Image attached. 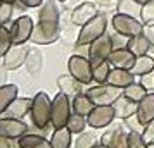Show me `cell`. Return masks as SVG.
<instances>
[{
	"mask_svg": "<svg viewBox=\"0 0 154 148\" xmlns=\"http://www.w3.org/2000/svg\"><path fill=\"white\" fill-rule=\"evenodd\" d=\"M26 69L31 76H36L43 67V55L38 52V50H29V55L26 59Z\"/></svg>",
	"mask_w": 154,
	"mask_h": 148,
	"instance_id": "cell-28",
	"label": "cell"
},
{
	"mask_svg": "<svg viewBox=\"0 0 154 148\" xmlns=\"http://www.w3.org/2000/svg\"><path fill=\"white\" fill-rule=\"evenodd\" d=\"M135 83V74L128 69H116L112 67L109 72V78H107V85L116 86L119 90H125L128 85Z\"/></svg>",
	"mask_w": 154,
	"mask_h": 148,
	"instance_id": "cell-18",
	"label": "cell"
},
{
	"mask_svg": "<svg viewBox=\"0 0 154 148\" xmlns=\"http://www.w3.org/2000/svg\"><path fill=\"white\" fill-rule=\"evenodd\" d=\"M19 2L28 9H36V7H42L45 0H19Z\"/></svg>",
	"mask_w": 154,
	"mask_h": 148,
	"instance_id": "cell-42",
	"label": "cell"
},
{
	"mask_svg": "<svg viewBox=\"0 0 154 148\" xmlns=\"http://www.w3.org/2000/svg\"><path fill=\"white\" fill-rule=\"evenodd\" d=\"M112 29L119 33V35L126 36V38H133V36H139L144 33V22L139 21V17H133V16H126V14H116L112 16L111 19Z\"/></svg>",
	"mask_w": 154,
	"mask_h": 148,
	"instance_id": "cell-6",
	"label": "cell"
},
{
	"mask_svg": "<svg viewBox=\"0 0 154 148\" xmlns=\"http://www.w3.org/2000/svg\"><path fill=\"white\" fill-rule=\"evenodd\" d=\"M125 124L128 126V129L130 131H137V133H144V126L139 122V119H137V115H132V117H128V119L125 120Z\"/></svg>",
	"mask_w": 154,
	"mask_h": 148,
	"instance_id": "cell-39",
	"label": "cell"
},
{
	"mask_svg": "<svg viewBox=\"0 0 154 148\" xmlns=\"http://www.w3.org/2000/svg\"><path fill=\"white\" fill-rule=\"evenodd\" d=\"M112 50H114V47H112L111 35H104L94 43H90L88 45V59H90L92 65H97V64L109 60Z\"/></svg>",
	"mask_w": 154,
	"mask_h": 148,
	"instance_id": "cell-8",
	"label": "cell"
},
{
	"mask_svg": "<svg viewBox=\"0 0 154 148\" xmlns=\"http://www.w3.org/2000/svg\"><path fill=\"white\" fill-rule=\"evenodd\" d=\"M140 83L146 86L147 91H154V72H149L146 76H142L140 78Z\"/></svg>",
	"mask_w": 154,
	"mask_h": 148,
	"instance_id": "cell-41",
	"label": "cell"
},
{
	"mask_svg": "<svg viewBox=\"0 0 154 148\" xmlns=\"http://www.w3.org/2000/svg\"><path fill=\"white\" fill-rule=\"evenodd\" d=\"M147 148H154V145H149V147H147Z\"/></svg>",
	"mask_w": 154,
	"mask_h": 148,
	"instance_id": "cell-48",
	"label": "cell"
},
{
	"mask_svg": "<svg viewBox=\"0 0 154 148\" xmlns=\"http://www.w3.org/2000/svg\"><path fill=\"white\" fill-rule=\"evenodd\" d=\"M135 2H137L139 5H146L147 2H151V0H135Z\"/></svg>",
	"mask_w": 154,
	"mask_h": 148,
	"instance_id": "cell-45",
	"label": "cell"
},
{
	"mask_svg": "<svg viewBox=\"0 0 154 148\" xmlns=\"http://www.w3.org/2000/svg\"><path fill=\"white\" fill-rule=\"evenodd\" d=\"M142 136H144V140H146L147 145H154V120L152 122H149V124L144 127Z\"/></svg>",
	"mask_w": 154,
	"mask_h": 148,
	"instance_id": "cell-40",
	"label": "cell"
},
{
	"mask_svg": "<svg viewBox=\"0 0 154 148\" xmlns=\"http://www.w3.org/2000/svg\"><path fill=\"white\" fill-rule=\"evenodd\" d=\"M57 2H66V0H57Z\"/></svg>",
	"mask_w": 154,
	"mask_h": 148,
	"instance_id": "cell-50",
	"label": "cell"
},
{
	"mask_svg": "<svg viewBox=\"0 0 154 148\" xmlns=\"http://www.w3.org/2000/svg\"><path fill=\"white\" fill-rule=\"evenodd\" d=\"M68 71L73 78L80 81L82 85H90L94 83V65H92L90 59L83 55H75L69 57L68 60Z\"/></svg>",
	"mask_w": 154,
	"mask_h": 148,
	"instance_id": "cell-5",
	"label": "cell"
},
{
	"mask_svg": "<svg viewBox=\"0 0 154 148\" xmlns=\"http://www.w3.org/2000/svg\"><path fill=\"white\" fill-rule=\"evenodd\" d=\"M2 2H7V4H16V2H19V0H2Z\"/></svg>",
	"mask_w": 154,
	"mask_h": 148,
	"instance_id": "cell-46",
	"label": "cell"
},
{
	"mask_svg": "<svg viewBox=\"0 0 154 148\" xmlns=\"http://www.w3.org/2000/svg\"><path fill=\"white\" fill-rule=\"evenodd\" d=\"M132 72L135 74V78H142L149 72H154V57H151L149 54L142 57H137V62L133 65Z\"/></svg>",
	"mask_w": 154,
	"mask_h": 148,
	"instance_id": "cell-24",
	"label": "cell"
},
{
	"mask_svg": "<svg viewBox=\"0 0 154 148\" xmlns=\"http://www.w3.org/2000/svg\"><path fill=\"white\" fill-rule=\"evenodd\" d=\"M151 50H152V52H154V43H152V48H151Z\"/></svg>",
	"mask_w": 154,
	"mask_h": 148,
	"instance_id": "cell-49",
	"label": "cell"
},
{
	"mask_svg": "<svg viewBox=\"0 0 154 148\" xmlns=\"http://www.w3.org/2000/svg\"><path fill=\"white\" fill-rule=\"evenodd\" d=\"M114 119H116V110L112 105H95V109L87 117V122L94 129H102V127L111 126Z\"/></svg>",
	"mask_w": 154,
	"mask_h": 148,
	"instance_id": "cell-10",
	"label": "cell"
},
{
	"mask_svg": "<svg viewBox=\"0 0 154 148\" xmlns=\"http://www.w3.org/2000/svg\"><path fill=\"white\" fill-rule=\"evenodd\" d=\"M71 103H73V112L78 115H83V117H88L90 112L95 109V103L90 100L87 93H80L76 97H73Z\"/></svg>",
	"mask_w": 154,
	"mask_h": 148,
	"instance_id": "cell-22",
	"label": "cell"
},
{
	"mask_svg": "<svg viewBox=\"0 0 154 148\" xmlns=\"http://www.w3.org/2000/svg\"><path fill=\"white\" fill-rule=\"evenodd\" d=\"M111 38H112V47H114V50H118V48H126V45H128V40H130V38H126V36L119 35V33H116V31H114V35H111Z\"/></svg>",
	"mask_w": 154,
	"mask_h": 148,
	"instance_id": "cell-38",
	"label": "cell"
},
{
	"mask_svg": "<svg viewBox=\"0 0 154 148\" xmlns=\"http://www.w3.org/2000/svg\"><path fill=\"white\" fill-rule=\"evenodd\" d=\"M33 29H35V22L29 16H19L17 19H14L9 28L14 45H24L26 42H29Z\"/></svg>",
	"mask_w": 154,
	"mask_h": 148,
	"instance_id": "cell-9",
	"label": "cell"
},
{
	"mask_svg": "<svg viewBox=\"0 0 154 148\" xmlns=\"http://www.w3.org/2000/svg\"><path fill=\"white\" fill-rule=\"evenodd\" d=\"M147 90H146V86L142 85V83H132V85H128L123 90V97H126V98H130L132 102H135V103H139L140 100H144L146 98V95H147Z\"/></svg>",
	"mask_w": 154,
	"mask_h": 148,
	"instance_id": "cell-27",
	"label": "cell"
},
{
	"mask_svg": "<svg viewBox=\"0 0 154 148\" xmlns=\"http://www.w3.org/2000/svg\"><path fill=\"white\" fill-rule=\"evenodd\" d=\"M17 147L21 148H52L50 140H45L40 134H24L21 140H17Z\"/></svg>",
	"mask_w": 154,
	"mask_h": 148,
	"instance_id": "cell-23",
	"label": "cell"
},
{
	"mask_svg": "<svg viewBox=\"0 0 154 148\" xmlns=\"http://www.w3.org/2000/svg\"><path fill=\"white\" fill-rule=\"evenodd\" d=\"M12 47H14V42H12L11 31L7 26H2L0 28V55L4 57Z\"/></svg>",
	"mask_w": 154,
	"mask_h": 148,
	"instance_id": "cell-35",
	"label": "cell"
},
{
	"mask_svg": "<svg viewBox=\"0 0 154 148\" xmlns=\"http://www.w3.org/2000/svg\"><path fill=\"white\" fill-rule=\"evenodd\" d=\"M57 86H59V91L64 93V95H68V97H76L80 95L82 91V83L76 81V79L73 78L71 74H63V76H59L57 78Z\"/></svg>",
	"mask_w": 154,
	"mask_h": 148,
	"instance_id": "cell-21",
	"label": "cell"
},
{
	"mask_svg": "<svg viewBox=\"0 0 154 148\" xmlns=\"http://www.w3.org/2000/svg\"><path fill=\"white\" fill-rule=\"evenodd\" d=\"M16 98H17V86L2 85V88H0V114L5 112Z\"/></svg>",
	"mask_w": 154,
	"mask_h": 148,
	"instance_id": "cell-25",
	"label": "cell"
},
{
	"mask_svg": "<svg viewBox=\"0 0 154 148\" xmlns=\"http://www.w3.org/2000/svg\"><path fill=\"white\" fill-rule=\"evenodd\" d=\"M118 12L126 16H133V17H140V9L142 5H139L135 0H119L118 2Z\"/></svg>",
	"mask_w": 154,
	"mask_h": 148,
	"instance_id": "cell-32",
	"label": "cell"
},
{
	"mask_svg": "<svg viewBox=\"0 0 154 148\" xmlns=\"http://www.w3.org/2000/svg\"><path fill=\"white\" fill-rule=\"evenodd\" d=\"M59 40V36L49 35L47 31H43L40 24H35V29H33V35H31V40L29 42L35 43V45H50V43H56Z\"/></svg>",
	"mask_w": 154,
	"mask_h": 148,
	"instance_id": "cell-29",
	"label": "cell"
},
{
	"mask_svg": "<svg viewBox=\"0 0 154 148\" xmlns=\"http://www.w3.org/2000/svg\"><path fill=\"white\" fill-rule=\"evenodd\" d=\"M109 62L116 69L132 71L135 62H137V55H133L128 48H118V50H112L111 57H109Z\"/></svg>",
	"mask_w": 154,
	"mask_h": 148,
	"instance_id": "cell-16",
	"label": "cell"
},
{
	"mask_svg": "<svg viewBox=\"0 0 154 148\" xmlns=\"http://www.w3.org/2000/svg\"><path fill=\"white\" fill-rule=\"evenodd\" d=\"M85 93L90 97V100L95 105H112V103L123 95V90H119L116 86H111V85L106 83V85L92 86V88H88Z\"/></svg>",
	"mask_w": 154,
	"mask_h": 148,
	"instance_id": "cell-7",
	"label": "cell"
},
{
	"mask_svg": "<svg viewBox=\"0 0 154 148\" xmlns=\"http://www.w3.org/2000/svg\"><path fill=\"white\" fill-rule=\"evenodd\" d=\"M19 148H21V147H19Z\"/></svg>",
	"mask_w": 154,
	"mask_h": 148,
	"instance_id": "cell-51",
	"label": "cell"
},
{
	"mask_svg": "<svg viewBox=\"0 0 154 148\" xmlns=\"http://www.w3.org/2000/svg\"><path fill=\"white\" fill-rule=\"evenodd\" d=\"M140 21L144 22V26H147V28H154V0L147 2L146 5H142Z\"/></svg>",
	"mask_w": 154,
	"mask_h": 148,
	"instance_id": "cell-34",
	"label": "cell"
},
{
	"mask_svg": "<svg viewBox=\"0 0 154 148\" xmlns=\"http://www.w3.org/2000/svg\"><path fill=\"white\" fill-rule=\"evenodd\" d=\"M111 69H112V65H111L109 60L94 65V81H95L97 85H106V83H107V78H109Z\"/></svg>",
	"mask_w": 154,
	"mask_h": 148,
	"instance_id": "cell-31",
	"label": "cell"
},
{
	"mask_svg": "<svg viewBox=\"0 0 154 148\" xmlns=\"http://www.w3.org/2000/svg\"><path fill=\"white\" fill-rule=\"evenodd\" d=\"M94 148H107V147H104L102 143H99V145H95V147H94Z\"/></svg>",
	"mask_w": 154,
	"mask_h": 148,
	"instance_id": "cell-47",
	"label": "cell"
},
{
	"mask_svg": "<svg viewBox=\"0 0 154 148\" xmlns=\"http://www.w3.org/2000/svg\"><path fill=\"white\" fill-rule=\"evenodd\" d=\"M97 14H99L97 5L94 2H82V4H78L76 7L73 9V12H71V22L75 26H80L82 28L88 21H92Z\"/></svg>",
	"mask_w": 154,
	"mask_h": 148,
	"instance_id": "cell-14",
	"label": "cell"
},
{
	"mask_svg": "<svg viewBox=\"0 0 154 148\" xmlns=\"http://www.w3.org/2000/svg\"><path fill=\"white\" fill-rule=\"evenodd\" d=\"M28 124L21 119H11V117H0V138L7 140H21L24 134H28Z\"/></svg>",
	"mask_w": 154,
	"mask_h": 148,
	"instance_id": "cell-11",
	"label": "cell"
},
{
	"mask_svg": "<svg viewBox=\"0 0 154 148\" xmlns=\"http://www.w3.org/2000/svg\"><path fill=\"white\" fill-rule=\"evenodd\" d=\"M119 0H97V4H102V5H107V7H111V5H118Z\"/></svg>",
	"mask_w": 154,
	"mask_h": 148,
	"instance_id": "cell-44",
	"label": "cell"
},
{
	"mask_svg": "<svg viewBox=\"0 0 154 148\" xmlns=\"http://www.w3.org/2000/svg\"><path fill=\"white\" fill-rule=\"evenodd\" d=\"M31 105H33V98H26V97H17V98L9 105V109L2 114V117H11V119H23L24 115L31 112Z\"/></svg>",
	"mask_w": 154,
	"mask_h": 148,
	"instance_id": "cell-15",
	"label": "cell"
},
{
	"mask_svg": "<svg viewBox=\"0 0 154 148\" xmlns=\"http://www.w3.org/2000/svg\"><path fill=\"white\" fill-rule=\"evenodd\" d=\"M126 48L132 52L133 55L137 57H142V55H147L151 48H152V42L149 40V36H146L144 33L139 36H133L128 40V45H126Z\"/></svg>",
	"mask_w": 154,
	"mask_h": 148,
	"instance_id": "cell-20",
	"label": "cell"
},
{
	"mask_svg": "<svg viewBox=\"0 0 154 148\" xmlns=\"http://www.w3.org/2000/svg\"><path fill=\"white\" fill-rule=\"evenodd\" d=\"M73 133H69L68 127L64 129H57L52 133V138H50V145L52 148H69L71 147V141H73Z\"/></svg>",
	"mask_w": 154,
	"mask_h": 148,
	"instance_id": "cell-26",
	"label": "cell"
},
{
	"mask_svg": "<svg viewBox=\"0 0 154 148\" xmlns=\"http://www.w3.org/2000/svg\"><path fill=\"white\" fill-rule=\"evenodd\" d=\"M114 110H116V119H123L126 120L128 117H132V115H137V109H139V103H135L132 102L130 98H126V97H119L114 103Z\"/></svg>",
	"mask_w": 154,
	"mask_h": 148,
	"instance_id": "cell-19",
	"label": "cell"
},
{
	"mask_svg": "<svg viewBox=\"0 0 154 148\" xmlns=\"http://www.w3.org/2000/svg\"><path fill=\"white\" fill-rule=\"evenodd\" d=\"M88 126V122H87V117L83 115H78V114L73 112V115L69 117V122H68V129H69V133L73 134H82L85 133V127Z\"/></svg>",
	"mask_w": 154,
	"mask_h": 148,
	"instance_id": "cell-33",
	"label": "cell"
},
{
	"mask_svg": "<svg viewBox=\"0 0 154 148\" xmlns=\"http://www.w3.org/2000/svg\"><path fill=\"white\" fill-rule=\"evenodd\" d=\"M71 115H73V103L69 102V97L59 91L52 98V120H50V124L54 127V131L64 129L68 126Z\"/></svg>",
	"mask_w": 154,
	"mask_h": 148,
	"instance_id": "cell-4",
	"label": "cell"
},
{
	"mask_svg": "<svg viewBox=\"0 0 154 148\" xmlns=\"http://www.w3.org/2000/svg\"><path fill=\"white\" fill-rule=\"evenodd\" d=\"M100 143L107 148H128V133L121 126H112L100 136Z\"/></svg>",
	"mask_w": 154,
	"mask_h": 148,
	"instance_id": "cell-13",
	"label": "cell"
},
{
	"mask_svg": "<svg viewBox=\"0 0 154 148\" xmlns=\"http://www.w3.org/2000/svg\"><path fill=\"white\" fill-rule=\"evenodd\" d=\"M149 145L146 143L142 133H137V131H130L128 133V148H147Z\"/></svg>",
	"mask_w": 154,
	"mask_h": 148,
	"instance_id": "cell-36",
	"label": "cell"
},
{
	"mask_svg": "<svg viewBox=\"0 0 154 148\" xmlns=\"http://www.w3.org/2000/svg\"><path fill=\"white\" fill-rule=\"evenodd\" d=\"M59 19H61V9L57 5V0H45L38 10V24L43 31L49 35L59 36Z\"/></svg>",
	"mask_w": 154,
	"mask_h": 148,
	"instance_id": "cell-3",
	"label": "cell"
},
{
	"mask_svg": "<svg viewBox=\"0 0 154 148\" xmlns=\"http://www.w3.org/2000/svg\"><path fill=\"white\" fill-rule=\"evenodd\" d=\"M106 28H107V16L99 12L92 21H88L85 26L80 28L76 45L78 47H88L90 43H94L100 36L106 35Z\"/></svg>",
	"mask_w": 154,
	"mask_h": 148,
	"instance_id": "cell-2",
	"label": "cell"
},
{
	"mask_svg": "<svg viewBox=\"0 0 154 148\" xmlns=\"http://www.w3.org/2000/svg\"><path fill=\"white\" fill-rule=\"evenodd\" d=\"M11 141H14V140L2 138V140H0V148H19V147H11Z\"/></svg>",
	"mask_w": 154,
	"mask_h": 148,
	"instance_id": "cell-43",
	"label": "cell"
},
{
	"mask_svg": "<svg viewBox=\"0 0 154 148\" xmlns=\"http://www.w3.org/2000/svg\"><path fill=\"white\" fill-rule=\"evenodd\" d=\"M100 143V138L92 131H85V133L78 134L76 141H75V148H94L95 145Z\"/></svg>",
	"mask_w": 154,
	"mask_h": 148,
	"instance_id": "cell-30",
	"label": "cell"
},
{
	"mask_svg": "<svg viewBox=\"0 0 154 148\" xmlns=\"http://www.w3.org/2000/svg\"><path fill=\"white\" fill-rule=\"evenodd\" d=\"M137 119H139V122L144 127H146L149 122L154 120V91H149L146 95V98L139 102Z\"/></svg>",
	"mask_w": 154,
	"mask_h": 148,
	"instance_id": "cell-17",
	"label": "cell"
},
{
	"mask_svg": "<svg viewBox=\"0 0 154 148\" xmlns=\"http://www.w3.org/2000/svg\"><path fill=\"white\" fill-rule=\"evenodd\" d=\"M33 126L38 127L40 131H45L52 120V100L45 91H38L33 97V105H31V112H29Z\"/></svg>",
	"mask_w": 154,
	"mask_h": 148,
	"instance_id": "cell-1",
	"label": "cell"
},
{
	"mask_svg": "<svg viewBox=\"0 0 154 148\" xmlns=\"http://www.w3.org/2000/svg\"><path fill=\"white\" fill-rule=\"evenodd\" d=\"M12 16H14V4L2 2V7H0V22H2V26H7V22L12 19Z\"/></svg>",
	"mask_w": 154,
	"mask_h": 148,
	"instance_id": "cell-37",
	"label": "cell"
},
{
	"mask_svg": "<svg viewBox=\"0 0 154 148\" xmlns=\"http://www.w3.org/2000/svg\"><path fill=\"white\" fill-rule=\"evenodd\" d=\"M29 50L31 48H28L26 43H24V45H14L5 55L2 57V67L7 69V71L19 69L21 65L26 64V59H28V55H29Z\"/></svg>",
	"mask_w": 154,
	"mask_h": 148,
	"instance_id": "cell-12",
	"label": "cell"
}]
</instances>
